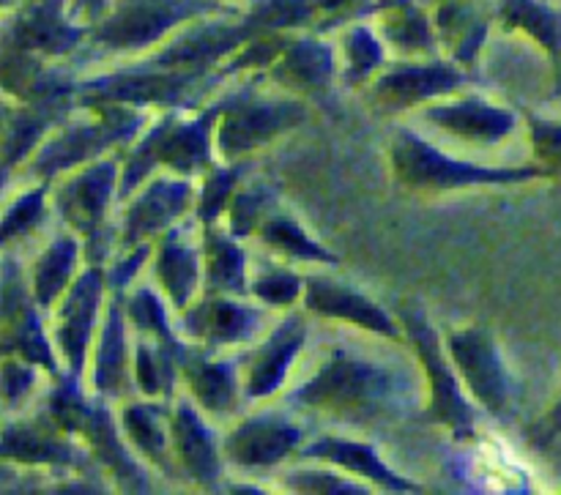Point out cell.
<instances>
[{"label":"cell","mask_w":561,"mask_h":495,"mask_svg":"<svg viewBox=\"0 0 561 495\" xmlns=\"http://www.w3.org/2000/svg\"><path fill=\"white\" fill-rule=\"evenodd\" d=\"M425 118L436 124L438 129L449 131L463 140L482 142V146H496L504 137H510L518 126V115L507 107L485 102L482 96H466L458 102L431 104L425 110Z\"/></svg>","instance_id":"83f0119b"},{"label":"cell","mask_w":561,"mask_h":495,"mask_svg":"<svg viewBox=\"0 0 561 495\" xmlns=\"http://www.w3.org/2000/svg\"><path fill=\"white\" fill-rule=\"evenodd\" d=\"M66 0H33L11 20L5 31V47L33 53L38 58L69 55L85 38V27L66 20Z\"/></svg>","instance_id":"d6986e66"},{"label":"cell","mask_w":561,"mask_h":495,"mask_svg":"<svg viewBox=\"0 0 561 495\" xmlns=\"http://www.w3.org/2000/svg\"><path fill=\"white\" fill-rule=\"evenodd\" d=\"M77 14H85L91 20H102L104 14V0H75Z\"/></svg>","instance_id":"db71d44e"},{"label":"cell","mask_w":561,"mask_h":495,"mask_svg":"<svg viewBox=\"0 0 561 495\" xmlns=\"http://www.w3.org/2000/svg\"><path fill=\"white\" fill-rule=\"evenodd\" d=\"M444 345H447L449 359L463 378L474 403H480L493 419H513V378H510L493 334L485 326L458 329L444 339Z\"/></svg>","instance_id":"30bf717a"},{"label":"cell","mask_w":561,"mask_h":495,"mask_svg":"<svg viewBox=\"0 0 561 495\" xmlns=\"http://www.w3.org/2000/svg\"><path fill=\"white\" fill-rule=\"evenodd\" d=\"M266 71L277 85L327 104L334 80V49L316 36H290L285 53Z\"/></svg>","instance_id":"d4e9b609"},{"label":"cell","mask_w":561,"mask_h":495,"mask_svg":"<svg viewBox=\"0 0 561 495\" xmlns=\"http://www.w3.org/2000/svg\"><path fill=\"white\" fill-rule=\"evenodd\" d=\"M153 274L168 293L173 310L184 312L195 301L197 288L206 279L203 266V250H195L184 239V230L170 228L159 235L157 257H153Z\"/></svg>","instance_id":"f546056e"},{"label":"cell","mask_w":561,"mask_h":495,"mask_svg":"<svg viewBox=\"0 0 561 495\" xmlns=\"http://www.w3.org/2000/svg\"><path fill=\"white\" fill-rule=\"evenodd\" d=\"M225 77H228L225 69H159V66L140 64L135 69L77 82V104L91 110L102 107V104H131L140 110H192Z\"/></svg>","instance_id":"3957f363"},{"label":"cell","mask_w":561,"mask_h":495,"mask_svg":"<svg viewBox=\"0 0 561 495\" xmlns=\"http://www.w3.org/2000/svg\"><path fill=\"white\" fill-rule=\"evenodd\" d=\"M80 235L64 233L44 250L33 266V299L42 310H53L58 299H64L66 290L77 279V261H80Z\"/></svg>","instance_id":"836d02e7"},{"label":"cell","mask_w":561,"mask_h":495,"mask_svg":"<svg viewBox=\"0 0 561 495\" xmlns=\"http://www.w3.org/2000/svg\"><path fill=\"white\" fill-rule=\"evenodd\" d=\"M307 345V321L305 315L294 312L285 318L266 343L250 356L244 378V394L250 400H266L283 389L288 381L290 370H294L296 359Z\"/></svg>","instance_id":"603a6c76"},{"label":"cell","mask_w":561,"mask_h":495,"mask_svg":"<svg viewBox=\"0 0 561 495\" xmlns=\"http://www.w3.org/2000/svg\"><path fill=\"white\" fill-rule=\"evenodd\" d=\"M104 288H107V272L102 266H96V263H91L85 272L77 274V279L66 290L64 301H60L55 343H58L66 367L75 376L85 372L88 345H91L93 329H96L99 321V310H102Z\"/></svg>","instance_id":"9a60e30c"},{"label":"cell","mask_w":561,"mask_h":495,"mask_svg":"<svg viewBox=\"0 0 561 495\" xmlns=\"http://www.w3.org/2000/svg\"><path fill=\"white\" fill-rule=\"evenodd\" d=\"M299 454L305 460H321V463L337 465V469L348 471V474L359 476V480L370 482L376 487H383L389 493H422L420 482L405 480L398 471L389 469L373 444L351 441V438L340 436H323L301 447Z\"/></svg>","instance_id":"4316f807"},{"label":"cell","mask_w":561,"mask_h":495,"mask_svg":"<svg viewBox=\"0 0 561 495\" xmlns=\"http://www.w3.org/2000/svg\"><path fill=\"white\" fill-rule=\"evenodd\" d=\"M3 463L25 465V469H58V471H88L96 460L82 452L75 444V436L60 430L47 414H36L33 419L9 422L3 427L0 444Z\"/></svg>","instance_id":"8fae6325"},{"label":"cell","mask_w":561,"mask_h":495,"mask_svg":"<svg viewBox=\"0 0 561 495\" xmlns=\"http://www.w3.org/2000/svg\"><path fill=\"white\" fill-rule=\"evenodd\" d=\"M38 365L20 359V356H3V370H0V381H3V400L5 408H20L22 400L31 394L36 387Z\"/></svg>","instance_id":"c3c4849f"},{"label":"cell","mask_w":561,"mask_h":495,"mask_svg":"<svg viewBox=\"0 0 561 495\" xmlns=\"http://www.w3.org/2000/svg\"><path fill=\"white\" fill-rule=\"evenodd\" d=\"M192 200H195V184L190 181V175L173 173L148 181L126 208L118 239L121 252L135 250L173 228L175 219L190 211Z\"/></svg>","instance_id":"7c38bea8"},{"label":"cell","mask_w":561,"mask_h":495,"mask_svg":"<svg viewBox=\"0 0 561 495\" xmlns=\"http://www.w3.org/2000/svg\"><path fill=\"white\" fill-rule=\"evenodd\" d=\"M285 485L296 493H323V495H365V485L329 474V471H294L285 476Z\"/></svg>","instance_id":"681fc988"},{"label":"cell","mask_w":561,"mask_h":495,"mask_svg":"<svg viewBox=\"0 0 561 495\" xmlns=\"http://www.w3.org/2000/svg\"><path fill=\"white\" fill-rule=\"evenodd\" d=\"M257 235L263 239V244L274 246L277 252H285V255L296 257V261L323 263V266H337L340 263V257L334 255V252H329L327 246L318 244L312 235H307V230L285 211H274L272 217L261 225Z\"/></svg>","instance_id":"74e56055"},{"label":"cell","mask_w":561,"mask_h":495,"mask_svg":"<svg viewBox=\"0 0 561 495\" xmlns=\"http://www.w3.org/2000/svg\"><path fill=\"white\" fill-rule=\"evenodd\" d=\"M151 252H153L151 241H146V244L135 246V250L124 252V257H121V261L115 263V266L107 272L110 290H126V285H129L131 279H135V274L140 272L142 263H146L148 257H151Z\"/></svg>","instance_id":"f907efd6"},{"label":"cell","mask_w":561,"mask_h":495,"mask_svg":"<svg viewBox=\"0 0 561 495\" xmlns=\"http://www.w3.org/2000/svg\"><path fill=\"white\" fill-rule=\"evenodd\" d=\"M247 170H250V164H247L244 159H241V162L214 164V168L208 170L206 179H203L201 184V192H197L195 206V214L203 222V228H206V225H217L219 214L228 211L230 200H233V195L239 192V184L241 179H244Z\"/></svg>","instance_id":"f35d334b"},{"label":"cell","mask_w":561,"mask_h":495,"mask_svg":"<svg viewBox=\"0 0 561 495\" xmlns=\"http://www.w3.org/2000/svg\"><path fill=\"white\" fill-rule=\"evenodd\" d=\"M561 436V398L557 400V405L551 408V414L540 422V427L535 430V438L540 447H548L553 438Z\"/></svg>","instance_id":"816d5d0a"},{"label":"cell","mask_w":561,"mask_h":495,"mask_svg":"<svg viewBox=\"0 0 561 495\" xmlns=\"http://www.w3.org/2000/svg\"><path fill=\"white\" fill-rule=\"evenodd\" d=\"M318 11H321L318 0H255L247 16L257 33L266 36V33H285L310 25Z\"/></svg>","instance_id":"7bdbcfd3"},{"label":"cell","mask_w":561,"mask_h":495,"mask_svg":"<svg viewBox=\"0 0 561 495\" xmlns=\"http://www.w3.org/2000/svg\"><path fill=\"white\" fill-rule=\"evenodd\" d=\"M175 376H179V370L168 365L159 345H151L148 337L140 334L135 343V387L146 398H164L170 403L175 392Z\"/></svg>","instance_id":"b9f144b4"},{"label":"cell","mask_w":561,"mask_h":495,"mask_svg":"<svg viewBox=\"0 0 561 495\" xmlns=\"http://www.w3.org/2000/svg\"><path fill=\"white\" fill-rule=\"evenodd\" d=\"M203 266H206V293L247 296V257L233 233H222L214 225L203 228Z\"/></svg>","instance_id":"1f68e13d"},{"label":"cell","mask_w":561,"mask_h":495,"mask_svg":"<svg viewBox=\"0 0 561 495\" xmlns=\"http://www.w3.org/2000/svg\"><path fill=\"white\" fill-rule=\"evenodd\" d=\"M477 82L469 71L460 69V64L447 60H433V64H398L383 71L376 80L373 91L376 99L389 110H405L414 104L431 102L436 96H449L460 88Z\"/></svg>","instance_id":"ac0fdd59"},{"label":"cell","mask_w":561,"mask_h":495,"mask_svg":"<svg viewBox=\"0 0 561 495\" xmlns=\"http://www.w3.org/2000/svg\"><path fill=\"white\" fill-rule=\"evenodd\" d=\"M121 184L118 159H96L82 164L71 179L55 189V206L71 230L85 241L88 263L107 257V206Z\"/></svg>","instance_id":"9c48e42d"},{"label":"cell","mask_w":561,"mask_h":495,"mask_svg":"<svg viewBox=\"0 0 561 495\" xmlns=\"http://www.w3.org/2000/svg\"><path fill=\"white\" fill-rule=\"evenodd\" d=\"M126 310H124V290H113L107 312H104L102 332H99L96 354H93V392L104 400L124 398L131 389L129 359V337H126Z\"/></svg>","instance_id":"484cf974"},{"label":"cell","mask_w":561,"mask_h":495,"mask_svg":"<svg viewBox=\"0 0 561 495\" xmlns=\"http://www.w3.org/2000/svg\"><path fill=\"white\" fill-rule=\"evenodd\" d=\"M239 359H211L208 350H192L181 361V376L197 408L214 416H228L239 408L241 383Z\"/></svg>","instance_id":"f1b7e54d"},{"label":"cell","mask_w":561,"mask_h":495,"mask_svg":"<svg viewBox=\"0 0 561 495\" xmlns=\"http://www.w3.org/2000/svg\"><path fill=\"white\" fill-rule=\"evenodd\" d=\"M531 131V148H535V157L542 168L551 175L561 173V124L557 120H548L542 115L529 113L526 115Z\"/></svg>","instance_id":"7dc6e473"},{"label":"cell","mask_w":561,"mask_h":495,"mask_svg":"<svg viewBox=\"0 0 561 495\" xmlns=\"http://www.w3.org/2000/svg\"><path fill=\"white\" fill-rule=\"evenodd\" d=\"M257 27L252 25L250 16H241L239 22H203V25L184 31L175 36L162 53L151 55L146 64L159 66V69H203L214 71L222 69V60L233 58L236 49L257 38Z\"/></svg>","instance_id":"5bb4252c"},{"label":"cell","mask_w":561,"mask_h":495,"mask_svg":"<svg viewBox=\"0 0 561 495\" xmlns=\"http://www.w3.org/2000/svg\"><path fill=\"white\" fill-rule=\"evenodd\" d=\"M383 36L403 53L433 55L438 47V33L414 0H394L383 9Z\"/></svg>","instance_id":"8d00e7d4"},{"label":"cell","mask_w":561,"mask_h":495,"mask_svg":"<svg viewBox=\"0 0 561 495\" xmlns=\"http://www.w3.org/2000/svg\"><path fill=\"white\" fill-rule=\"evenodd\" d=\"M394 179L403 186L416 192H453L471 189V186H499V184H524L535 179H553L542 164L529 168H482V164L463 162L449 153L438 151L416 131H394L392 148H389Z\"/></svg>","instance_id":"277c9868"},{"label":"cell","mask_w":561,"mask_h":495,"mask_svg":"<svg viewBox=\"0 0 561 495\" xmlns=\"http://www.w3.org/2000/svg\"><path fill=\"white\" fill-rule=\"evenodd\" d=\"M279 197L274 186L257 184V186H247V189H239L230 200L228 208V222H230V233L236 239H247V235L257 233L261 225L277 211Z\"/></svg>","instance_id":"60d3db41"},{"label":"cell","mask_w":561,"mask_h":495,"mask_svg":"<svg viewBox=\"0 0 561 495\" xmlns=\"http://www.w3.org/2000/svg\"><path fill=\"white\" fill-rule=\"evenodd\" d=\"M93 110L96 120L66 124L64 129L49 135L44 146H38V151L33 153L31 175H36L38 181H53L55 175L96 162L110 148L137 137L146 124V113L131 104H102Z\"/></svg>","instance_id":"52a82bcc"},{"label":"cell","mask_w":561,"mask_h":495,"mask_svg":"<svg viewBox=\"0 0 561 495\" xmlns=\"http://www.w3.org/2000/svg\"><path fill=\"white\" fill-rule=\"evenodd\" d=\"M47 192H49V181H38V186H33L31 192L16 197L14 203L9 206L3 217V244H11L14 239L25 235L27 230L36 228L38 222L44 219V200H47Z\"/></svg>","instance_id":"f6af8a7d"},{"label":"cell","mask_w":561,"mask_h":495,"mask_svg":"<svg viewBox=\"0 0 561 495\" xmlns=\"http://www.w3.org/2000/svg\"><path fill=\"white\" fill-rule=\"evenodd\" d=\"M345 47V85H362L387 64L383 44L365 25H354L343 38Z\"/></svg>","instance_id":"ee69618b"},{"label":"cell","mask_w":561,"mask_h":495,"mask_svg":"<svg viewBox=\"0 0 561 495\" xmlns=\"http://www.w3.org/2000/svg\"><path fill=\"white\" fill-rule=\"evenodd\" d=\"M126 315H129L131 326L137 329V334L151 337L153 343L159 345V350L164 354L168 365L181 372V361H184V356L190 354V348L175 337L173 326H170L168 307H164V301L159 299L157 290L148 288V285L137 288L135 293L129 296V301H126Z\"/></svg>","instance_id":"d590c367"},{"label":"cell","mask_w":561,"mask_h":495,"mask_svg":"<svg viewBox=\"0 0 561 495\" xmlns=\"http://www.w3.org/2000/svg\"><path fill=\"white\" fill-rule=\"evenodd\" d=\"M168 408L157 403H129L121 411V430L126 441L142 454L151 465L164 471L168 476H175L173 438H170V422H164Z\"/></svg>","instance_id":"4dcf8cb0"},{"label":"cell","mask_w":561,"mask_h":495,"mask_svg":"<svg viewBox=\"0 0 561 495\" xmlns=\"http://www.w3.org/2000/svg\"><path fill=\"white\" fill-rule=\"evenodd\" d=\"M290 403L370 427L403 419L414 405V387L392 367L334 348L316 376L290 394Z\"/></svg>","instance_id":"6da1fadb"},{"label":"cell","mask_w":561,"mask_h":495,"mask_svg":"<svg viewBox=\"0 0 561 495\" xmlns=\"http://www.w3.org/2000/svg\"><path fill=\"white\" fill-rule=\"evenodd\" d=\"M230 11L219 0H118L115 11L93 27L91 38L115 53H137L175 27L201 16Z\"/></svg>","instance_id":"ba28073f"},{"label":"cell","mask_w":561,"mask_h":495,"mask_svg":"<svg viewBox=\"0 0 561 495\" xmlns=\"http://www.w3.org/2000/svg\"><path fill=\"white\" fill-rule=\"evenodd\" d=\"M181 110L162 115L121 164L118 197L126 200L131 192L157 168H168L179 175L208 173L217 151V124L222 115V99L208 104L195 118H181Z\"/></svg>","instance_id":"7a4b0ae2"},{"label":"cell","mask_w":561,"mask_h":495,"mask_svg":"<svg viewBox=\"0 0 561 495\" xmlns=\"http://www.w3.org/2000/svg\"><path fill=\"white\" fill-rule=\"evenodd\" d=\"M75 107H80L77 104V93H55V96L22 102V107L16 113L5 115L3 173L9 175L16 164L33 157L38 151V146H42L44 137L53 135V129H60L69 120Z\"/></svg>","instance_id":"44dd1931"},{"label":"cell","mask_w":561,"mask_h":495,"mask_svg":"<svg viewBox=\"0 0 561 495\" xmlns=\"http://www.w3.org/2000/svg\"><path fill=\"white\" fill-rule=\"evenodd\" d=\"M305 307L312 315L354 323V326L381 334L387 339H403L405 329H400L403 323H394V318L381 304H376V301L367 299L359 290L348 288V285L334 283V279L307 277Z\"/></svg>","instance_id":"ffe728a7"},{"label":"cell","mask_w":561,"mask_h":495,"mask_svg":"<svg viewBox=\"0 0 561 495\" xmlns=\"http://www.w3.org/2000/svg\"><path fill=\"white\" fill-rule=\"evenodd\" d=\"M250 293H255L268 307H294L296 301L305 299V277L288 268H268L250 285Z\"/></svg>","instance_id":"bcb514c9"},{"label":"cell","mask_w":561,"mask_h":495,"mask_svg":"<svg viewBox=\"0 0 561 495\" xmlns=\"http://www.w3.org/2000/svg\"><path fill=\"white\" fill-rule=\"evenodd\" d=\"M351 5H354V0H318V9H321L327 16L329 14L334 16L332 25L340 20V16H345V11H348Z\"/></svg>","instance_id":"f5cc1de1"},{"label":"cell","mask_w":561,"mask_h":495,"mask_svg":"<svg viewBox=\"0 0 561 495\" xmlns=\"http://www.w3.org/2000/svg\"><path fill=\"white\" fill-rule=\"evenodd\" d=\"M488 27L491 20L482 16L469 0H442V9L436 11V33L460 66L474 64L488 38Z\"/></svg>","instance_id":"e575fe53"},{"label":"cell","mask_w":561,"mask_h":495,"mask_svg":"<svg viewBox=\"0 0 561 495\" xmlns=\"http://www.w3.org/2000/svg\"><path fill=\"white\" fill-rule=\"evenodd\" d=\"M499 22L504 31H524L535 38L557 69V88L553 93L561 96V14L540 0H502L499 5Z\"/></svg>","instance_id":"d6a6232c"},{"label":"cell","mask_w":561,"mask_h":495,"mask_svg":"<svg viewBox=\"0 0 561 495\" xmlns=\"http://www.w3.org/2000/svg\"><path fill=\"white\" fill-rule=\"evenodd\" d=\"M255 88L257 80H252L236 93L222 96L217 153L225 162H241L310 118V110L301 99L263 96Z\"/></svg>","instance_id":"5b68a950"},{"label":"cell","mask_w":561,"mask_h":495,"mask_svg":"<svg viewBox=\"0 0 561 495\" xmlns=\"http://www.w3.org/2000/svg\"><path fill=\"white\" fill-rule=\"evenodd\" d=\"M170 438H173L179 469L201 487H208V491L217 487L222 480L225 452L219 449L214 430L190 400H175L173 416H170Z\"/></svg>","instance_id":"7402d4cb"},{"label":"cell","mask_w":561,"mask_h":495,"mask_svg":"<svg viewBox=\"0 0 561 495\" xmlns=\"http://www.w3.org/2000/svg\"><path fill=\"white\" fill-rule=\"evenodd\" d=\"M82 376H75V372H60L55 376L53 392L47 394V405H44V414L55 422L64 433L80 438L82 425H85L88 414H91L93 400L85 398L82 392Z\"/></svg>","instance_id":"ab89813d"},{"label":"cell","mask_w":561,"mask_h":495,"mask_svg":"<svg viewBox=\"0 0 561 495\" xmlns=\"http://www.w3.org/2000/svg\"><path fill=\"white\" fill-rule=\"evenodd\" d=\"M121 433L124 430L115 425L113 411L107 408L104 398L96 394L91 405V414H88L85 425H82L80 438L85 441V447L91 449L93 460H96L102 469H107L110 480H113V485L118 487V491L151 493V480H148L146 471L137 465V460L131 458Z\"/></svg>","instance_id":"cb8c5ba5"},{"label":"cell","mask_w":561,"mask_h":495,"mask_svg":"<svg viewBox=\"0 0 561 495\" xmlns=\"http://www.w3.org/2000/svg\"><path fill=\"white\" fill-rule=\"evenodd\" d=\"M3 272V356H20L44 367L49 376H60L58 361H55L53 345L42 323V307L33 299V290L25 288L16 266L5 261Z\"/></svg>","instance_id":"4fadbf2b"},{"label":"cell","mask_w":561,"mask_h":495,"mask_svg":"<svg viewBox=\"0 0 561 495\" xmlns=\"http://www.w3.org/2000/svg\"><path fill=\"white\" fill-rule=\"evenodd\" d=\"M239 296L203 293L195 307H186L181 329L186 337L206 345V350L250 343L263 326V312L257 307L241 304Z\"/></svg>","instance_id":"e0dca14e"},{"label":"cell","mask_w":561,"mask_h":495,"mask_svg":"<svg viewBox=\"0 0 561 495\" xmlns=\"http://www.w3.org/2000/svg\"><path fill=\"white\" fill-rule=\"evenodd\" d=\"M400 323H403L405 337L414 345L427 376V392L431 394H427V408L422 419L431 422V425L447 427L455 441L477 438L480 414L460 389V372H455L453 365H449L453 359H449L447 345L442 343L438 332L431 326V321H427L420 307L405 304L400 310Z\"/></svg>","instance_id":"8992f818"},{"label":"cell","mask_w":561,"mask_h":495,"mask_svg":"<svg viewBox=\"0 0 561 495\" xmlns=\"http://www.w3.org/2000/svg\"><path fill=\"white\" fill-rule=\"evenodd\" d=\"M305 430L279 414H257L239 422L222 444L225 460L244 471L274 469L299 452Z\"/></svg>","instance_id":"2e32d148"}]
</instances>
